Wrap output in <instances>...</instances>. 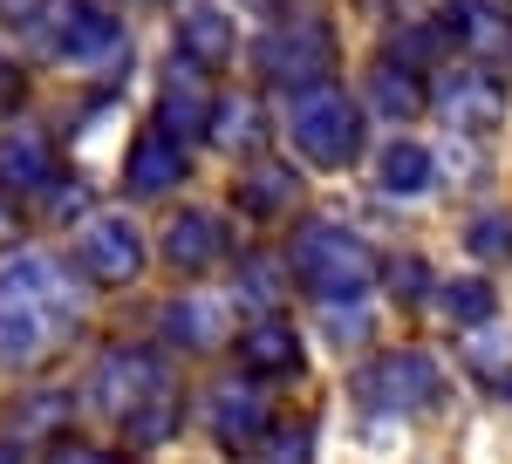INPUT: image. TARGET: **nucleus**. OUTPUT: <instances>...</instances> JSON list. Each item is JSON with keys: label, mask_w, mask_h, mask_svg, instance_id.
<instances>
[{"label": "nucleus", "mask_w": 512, "mask_h": 464, "mask_svg": "<svg viewBox=\"0 0 512 464\" xmlns=\"http://www.w3.org/2000/svg\"><path fill=\"white\" fill-rule=\"evenodd\" d=\"M76 287H69V273L55 267V260H7L0 267V362H41V355H55L62 335L76 328Z\"/></svg>", "instance_id": "nucleus-1"}, {"label": "nucleus", "mask_w": 512, "mask_h": 464, "mask_svg": "<svg viewBox=\"0 0 512 464\" xmlns=\"http://www.w3.org/2000/svg\"><path fill=\"white\" fill-rule=\"evenodd\" d=\"M287 273H294V280H301L315 301L342 308V301H362V294L376 287V253H369V239H355L349 226H328V219H315V226L294 232Z\"/></svg>", "instance_id": "nucleus-2"}, {"label": "nucleus", "mask_w": 512, "mask_h": 464, "mask_svg": "<svg viewBox=\"0 0 512 464\" xmlns=\"http://www.w3.org/2000/svg\"><path fill=\"white\" fill-rule=\"evenodd\" d=\"M287 130H294V151L321 164V171H349L362 157V110L335 82H308L294 103H287Z\"/></svg>", "instance_id": "nucleus-3"}, {"label": "nucleus", "mask_w": 512, "mask_h": 464, "mask_svg": "<svg viewBox=\"0 0 512 464\" xmlns=\"http://www.w3.org/2000/svg\"><path fill=\"white\" fill-rule=\"evenodd\" d=\"M76 267L96 287H130L144 273V232L130 226V212H89L76 226Z\"/></svg>", "instance_id": "nucleus-4"}, {"label": "nucleus", "mask_w": 512, "mask_h": 464, "mask_svg": "<svg viewBox=\"0 0 512 464\" xmlns=\"http://www.w3.org/2000/svg\"><path fill=\"white\" fill-rule=\"evenodd\" d=\"M253 69L267 82H287V89L301 82V89H308V82L335 76V35H328L321 21H280L274 35L253 48Z\"/></svg>", "instance_id": "nucleus-5"}, {"label": "nucleus", "mask_w": 512, "mask_h": 464, "mask_svg": "<svg viewBox=\"0 0 512 464\" xmlns=\"http://www.w3.org/2000/svg\"><path fill=\"white\" fill-rule=\"evenodd\" d=\"M151 396H164V362L158 355H144V348H110L103 362H96V376H89V403H96V417H137Z\"/></svg>", "instance_id": "nucleus-6"}, {"label": "nucleus", "mask_w": 512, "mask_h": 464, "mask_svg": "<svg viewBox=\"0 0 512 464\" xmlns=\"http://www.w3.org/2000/svg\"><path fill=\"white\" fill-rule=\"evenodd\" d=\"M362 403H376V410H417V403H431L437 396V369L431 355H417V348H390V355H376L369 369H362Z\"/></svg>", "instance_id": "nucleus-7"}, {"label": "nucleus", "mask_w": 512, "mask_h": 464, "mask_svg": "<svg viewBox=\"0 0 512 464\" xmlns=\"http://www.w3.org/2000/svg\"><path fill=\"white\" fill-rule=\"evenodd\" d=\"M117 41H123V21L103 0H69L62 21H55V55L62 62H103V55H117Z\"/></svg>", "instance_id": "nucleus-8"}, {"label": "nucleus", "mask_w": 512, "mask_h": 464, "mask_svg": "<svg viewBox=\"0 0 512 464\" xmlns=\"http://www.w3.org/2000/svg\"><path fill=\"white\" fill-rule=\"evenodd\" d=\"M185 178V144L164 130V123H151V130H137V144H130V157H123V185L137 198H158L171 192Z\"/></svg>", "instance_id": "nucleus-9"}, {"label": "nucleus", "mask_w": 512, "mask_h": 464, "mask_svg": "<svg viewBox=\"0 0 512 464\" xmlns=\"http://www.w3.org/2000/svg\"><path fill=\"white\" fill-rule=\"evenodd\" d=\"M158 123L185 144V137H198V130H212V89H205V76H198V62L185 55L171 76L158 82Z\"/></svg>", "instance_id": "nucleus-10"}, {"label": "nucleus", "mask_w": 512, "mask_h": 464, "mask_svg": "<svg viewBox=\"0 0 512 464\" xmlns=\"http://www.w3.org/2000/svg\"><path fill=\"white\" fill-rule=\"evenodd\" d=\"M437 110L451 116L458 130L485 137V130H499V116H506V89H499L492 76H478V69H465V76H444V89H437Z\"/></svg>", "instance_id": "nucleus-11"}, {"label": "nucleus", "mask_w": 512, "mask_h": 464, "mask_svg": "<svg viewBox=\"0 0 512 464\" xmlns=\"http://www.w3.org/2000/svg\"><path fill=\"white\" fill-rule=\"evenodd\" d=\"M178 48L192 55L198 69H233L239 55V28L212 7V0H192L185 14H178Z\"/></svg>", "instance_id": "nucleus-12"}, {"label": "nucleus", "mask_w": 512, "mask_h": 464, "mask_svg": "<svg viewBox=\"0 0 512 464\" xmlns=\"http://www.w3.org/2000/svg\"><path fill=\"white\" fill-rule=\"evenodd\" d=\"M239 362H246L253 376H294V369H301V335H294V321L260 314V321L239 335Z\"/></svg>", "instance_id": "nucleus-13"}, {"label": "nucleus", "mask_w": 512, "mask_h": 464, "mask_svg": "<svg viewBox=\"0 0 512 464\" xmlns=\"http://www.w3.org/2000/svg\"><path fill=\"white\" fill-rule=\"evenodd\" d=\"M164 260L185 267V273H205L212 260H226V226L212 212H178L164 226Z\"/></svg>", "instance_id": "nucleus-14"}, {"label": "nucleus", "mask_w": 512, "mask_h": 464, "mask_svg": "<svg viewBox=\"0 0 512 464\" xmlns=\"http://www.w3.org/2000/svg\"><path fill=\"white\" fill-rule=\"evenodd\" d=\"M48 178H55V151H48V137L28 130V123L7 130V137H0V185H7V192H41Z\"/></svg>", "instance_id": "nucleus-15"}, {"label": "nucleus", "mask_w": 512, "mask_h": 464, "mask_svg": "<svg viewBox=\"0 0 512 464\" xmlns=\"http://www.w3.org/2000/svg\"><path fill=\"white\" fill-rule=\"evenodd\" d=\"M164 335L178 348H219L226 342V308H219L212 294H178V301L164 308Z\"/></svg>", "instance_id": "nucleus-16"}, {"label": "nucleus", "mask_w": 512, "mask_h": 464, "mask_svg": "<svg viewBox=\"0 0 512 464\" xmlns=\"http://www.w3.org/2000/svg\"><path fill=\"white\" fill-rule=\"evenodd\" d=\"M301 192V178H294V164H274V157H260L246 178H239V212H253V219H280L287 205Z\"/></svg>", "instance_id": "nucleus-17"}, {"label": "nucleus", "mask_w": 512, "mask_h": 464, "mask_svg": "<svg viewBox=\"0 0 512 464\" xmlns=\"http://www.w3.org/2000/svg\"><path fill=\"white\" fill-rule=\"evenodd\" d=\"M212 437L226 451H253L267 437V403L253 389H219V410H212Z\"/></svg>", "instance_id": "nucleus-18"}, {"label": "nucleus", "mask_w": 512, "mask_h": 464, "mask_svg": "<svg viewBox=\"0 0 512 464\" xmlns=\"http://www.w3.org/2000/svg\"><path fill=\"white\" fill-rule=\"evenodd\" d=\"M431 185H437L431 151H424V144H410V137H396L390 151H383V192H396V198H424Z\"/></svg>", "instance_id": "nucleus-19"}, {"label": "nucleus", "mask_w": 512, "mask_h": 464, "mask_svg": "<svg viewBox=\"0 0 512 464\" xmlns=\"http://www.w3.org/2000/svg\"><path fill=\"white\" fill-rule=\"evenodd\" d=\"M369 89H376V110L396 116V123H410V116L431 103V96H424V82L410 76V69H396V62H376V69H369Z\"/></svg>", "instance_id": "nucleus-20"}, {"label": "nucleus", "mask_w": 512, "mask_h": 464, "mask_svg": "<svg viewBox=\"0 0 512 464\" xmlns=\"http://www.w3.org/2000/svg\"><path fill=\"white\" fill-rule=\"evenodd\" d=\"M260 137H267V130H260V103H246V96H239V103H212V144H219V151H260Z\"/></svg>", "instance_id": "nucleus-21"}, {"label": "nucleus", "mask_w": 512, "mask_h": 464, "mask_svg": "<svg viewBox=\"0 0 512 464\" xmlns=\"http://www.w3.org/2000/svg\"><path fill=\"white\" fill-rule=\"evenodd\" d=\"M465 369H472L485 389H512V335H492L478 321V335L465 342Z\"/></svg>", "instance_id": "nucleus-22"}, {"label": "nucleus", "mask_w": 512, "mask_h": 464, "mask_svg": "<svg viewBox=\"0 0 512 464\" xmlns=\"http://www.w3.org/2000/svg\"><path fill=\"white\" fill-rule=\"evenodd\" d=\"M62 424H76V396H28V410H21V437H55Z\"/></svg>", "instance_id": "nucleus-23"}, {"label": "nucleus", "mask_w": 512, "mask_h": 464, "mask_svg": "<svg viewBox=\"0 0 512 464\" xmlns=\"http://www.w3.org/2000/svg\"><path fill=\"white\" fill-rule=\"evenodd\" d=\"M444 314L465 321V328L492 321V287H485V280H458V287H444Z\"/></svg>", "instance_id": "nucleus-24"}, {"label": "nucleus", "mask_w": 512, "mask_h": 464, "mask_svg": "<svg viewBox=\"0 0 512 464\" xmlns=\"http://www.w3.org/2000/svg\"><path fill=\"white\" fill-rule=\"evenodd\" d=\"M48 0H0V28H41Z\"/></svg>", "instance_id": "nucleus-25"}, {"label": "nucleus", "mask_w": 512, "mask_h": 464, "mask_svg": "<svg viewBox=\"0 0 512 464\" xmlns=\"http://www.w3.org/2000/svg\"><path fill=\"white\" fill-rule=\"evenodd\" d=\"M472 246H478V253H512V226H506V219H478Z\"/></svg>", "instance_id": "nucleus-26"}, {"label": "nucleus", "mask_w": 512, "mask_h": 464, "mask_svg": "<svg viewBox=\"0 0 512 464\" xmlns=\"http://www.w3.org/2000/svg\"><path fill=\"white\" fill-rule=\"evenodd\" d=\"M21 89H28V82H21V69H14V62L0 55V116H7L14 103H21Z\"/></svg>", "instance_id": "nucleus-27"}, {"label": "nucleus", "mask_w": 512, "mask_h": 464, "mask_svg": "<svg viewBox=\"0 0 512 464\" xmlns=\"http://www.w3.org/2000/svg\"><path fill=\"white\" fill-rule=\"evenodd\" d=\"M246 287H253V301H260V308H274V301H280V294H274V273H267V267L246 273Z\"/></svg>", "instance_id": "nucleus-28"}, {"label": "nucleus", "mask_w": 512, "mask_h": 464, "mask_svg": "<svg viewBox=\"0 0 512 464\" xmlns=\"http://www.w3.org/2000/svg\"><path fill=\"white\" fill-rule=\"evenodd\" d=\"M14 239H21V226H14V212L0 205V246H14Z\"/></svg>", "instance_id": "nucleus-29"}]
</instances>
